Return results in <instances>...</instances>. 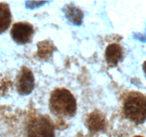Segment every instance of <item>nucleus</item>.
<instances>
[{"label": "nucleus", "mask_w": 146, "mask_h": 137, "mask_svg": "<svg viewBox=\"0 0 146 137\" xmlns=\"http://www.w3.org/2000/svg\"><path fill=\"white\" fill-rule=\"evenodd\" d=\"M50 108L54 115L69 118L75 115L77 103L72 94L66 89L53 91L50 99Z\"/></svg>", "instance_id": "obj_1"}, {"label": "nucleus", "mask_w": 146, "mask_h": 137, "mask_svg": "<svg viewBox=\"0 0 146 137\" xmlns=\"http://www.w3.org/2000/svg\"><path fill=\"white\" fill-rule=\"evenodd\" d=\"M123 110L127 119L137 124L146 121V96L138 92H130L125 97Z\"/></svg>", "instance_id": "obj_2"}, {"label": "nucleus", "mask_w": 146, "mask_h": 137, "mask_svg": "<svg viewBox=\"0 0 146 137\" xmlns=\"http://www.w3.org/2000/svg\"><path fill=\"white\" fill-rule=\"evenodd\" d=\"M28 137H54V128L47 118L38 116L29 122Z\"/></svg>", "instance_id": "obj_3"}, {"label": "nucleus", "mask_w": 146, "mask_h": 137, "mask_svg": "<svg viewBox=\"0 0 146 137\" xmlns=\"http://www.w3.org/2000/svg\"><path fill=\"white\" fill-rule=\"evenodd\" d=\"M12 40L18 44L30 42L34 34V27L29 22H17L14 24L10 32Z\"/></svg>", "instance_id": "obj_4"}, {"label": "nucleus", "mask_w": 146, "mask_h": 137, "mask_svg": "<svg viewBox=\"0 0 146 137\" xmlns=\"http://www.w3.org/2000/svg\"><path fill=\"white\" fill-rule=\"evenodd\" d=\"M35 79L32 72L28 68L23 67L17 78V91L20 94L31 93L34 89Z\"/></svg>", "instance_id": "obj_5"}, {"label": "nucleus", "mask_w": 146, "mask_h": 137, "mask_svg": "<svg viewBox=\"0 0 146 137\" xmlns=\"http://www.w3.org/2000/svg\"><path fill=\"white\" fill-rule=\"evenodd\" d=\"M123 58V49L120 45L112 44L108 46L105 51V59L108 64L111 67L117 65Z\"/></svg>", "instance_id": "obj_6"}, {"label": "nucleus", "mask_w": 146, "mask_h": 137, "mask_svg": "<svg viewBox=\"0 0 146 137\" xmlns=\"http://www.w3.org/2000/svg\"><path fill=\"white\" fill-rule=\"evenodd\" d=\"M12 22V14L9 6L6 2L0 3V34L9 27Z\"/></svg>", "instance_id": "obj_7"}, {"label": "nucleus", "mask_w": 146, "mask_h": 137, "mask_svg": "<svg viewBox=\"0 0 146 137\" xmlns=\"http://www.w3.org/2000/svg\"><path fill=\"white\" fill-rule=\"evenodd\" d=\"M90 126L92 129L98 130L99 128H102V125H103V120L102 119V118L99 117L98 116H96V119H95V116L94 117V118L91 119V120L90 121Z\"/></svg>", "instance_id": "obj_8"}, {"label": "nucleus", "mask_w": 146, "mask_h": 137, "mask_svg": "<svg viewBox=\"0 0 146 137\" xmlns=\"http://www.w3.org/2000/svg\"><path fill=\"white\" fill-rule=\"evenodd\" d=\"M143 69H144V72H145V75H146V61L144 63V64H143Z\"/></svg>", "instance_id": "obj_9"}, {"label": "nucleus", "mask_w": 146, "mask_h": 137, "mask_svg": "<svg viewBox=\"0 0 146 137\" xmlns=\"http://www.w3.org/2000/svg\"><path fill=\"white\" fill-rule=\"evenodd\" d=\"M134 137H143V136H134Z\"/></svg>", "instance_id": "obj_10"}]
</instances>
